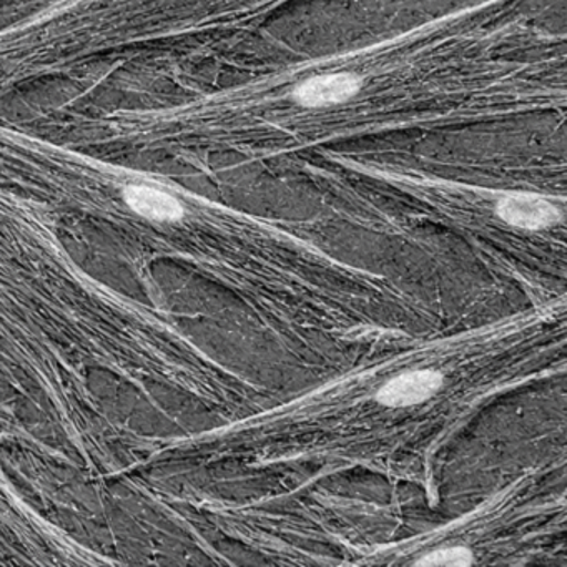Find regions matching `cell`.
Masks as SVG:
<instances>
[{"instance_id":"1","label":"cell","mask_w":567,"mask_h":567,"mask_svg":"<svg viewBox=\"0 0 567 567\" xmlns=\"http://www.w3.org/2000/svg\"><path fill=\"white\" fill-rule=\"evenodd\" d=\"M364 79L358 72H321L295 85L291 99L301 107L318 109L343 104L363 89Z\"/></svg>"},{"instance_id":"2","label":"cell","mask_w":567,"mask_h":567,"mask_svg":"<svg viewBox=\"0 0 567 567\" xmlns=\"http://www.w3.org/2000/svg\"><path fill=\"white\" fill-rule=\"evenodd\" d=\"M443 374L433 370L410 371L388 381L377 400L388 408H408L424 403L443 386Z\"/></svg>"},{"instance_id":"3","label":"cell","mask_w":567,"mask_h":567,"mask_svg":"<svg viewBox=\"0 0 567 567\" xmlns=\"http://www.w3.org/2000/svg\"><path fill=\"white\" fill-rule=\"evenodd\" d=\"M496 212L501 220L523 230L547 228L560 218L559 208L553 202L527 194H513L501 198Z\"/></svg>"},{"instance_id":"4","label":"cell","mask_w":567,"mask_h":567,"mask_svg":"<svg viewBox=\"0 0 567 567\" xmlns=\"http://www.w3.org/2000/svg\"><path fill=\"white\" fill-rule=\"evenodd\" d=\"M125 204L134 214L152 221H178L185 208L174 195L148 185H128L122 192Z\"/></svg>"},{"instance_id":"5","label":"cell","mask_w":567,"mask_h":567,"mask_svg":"<svg viewBox=\"0 0 567 567\" xmlns=\"http://www.w3.org/2000/svg\"><path fill=\"white\" fill-rule=\"evenodd\" d=\"M474 554L471 549L463 546L444 547V549L433 550L417 560V566H444V567H464L473 564Z\"/></svg>"}]
</instances>
